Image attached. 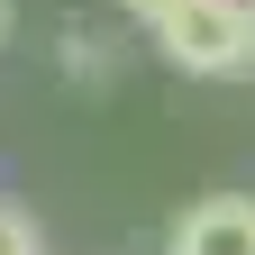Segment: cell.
Returning a JSON list of instances; mask_svg holds the SVG:
<instances>
[{
	"instance_id": "cell-5",
	"label": "cell",
	"mask_w": 255,
	"mask_h": 255,
	"mask_svg": "<svg viewBox=\"0 0 255 255\" xmlns=\"http://www.w3.org/2000/svg\"><path fill=\"white\" fill-rule=\"evenodd\" d=\"M0 46H9V0H0Z\"/></svg>"
},
{
	"instance_id": "cell-1",
	"label": "cell",
	"mask_w": 255,
	"mask_h": 255,
	"mask_svg": "<svg viewBox=\"0 0 255 255\" xmlns=\"http://www.w3.org/2000/svg\"><path fill=\"white\" fill-rule=\"evenodd\" d=\"M155 46H164L182 73H246L255 64V9L246 0H182V9L155 27Z\"/></svg>"
},
{
	"instance_id": "cell-4",
	"label": "cell",
	"mask_w": 255,
	"mask_h": 255,
	"mask_svg": "<svg viewBox=\"0 0 255 255\" xmlns=\"http://www.w3.org/2000/svg\"><path fill=\"white\" fill-rule=\"evenodd\" d=\"M128 9H137V18H146V27H164V18H173V9H182V0H128Z\"/></svg>"
},
{
	"instance_id": "cell-3",
	"label": "cell",
	"mask_w": 255,
	"mask_h": 255,
	"mask_svg": "<svg viewBox=\"0 0 255 255\" xmlns=\"http://www.w3.org/2000/svg\"><path fill=\"white\" fill-rule=\"evenodd\" d=\"M0 255H37V219L0 201Z\"/></svg>"
},
{
	"instance_id": "cell-2",
	"label": "cell",
	"mask_w": 255,
	"mask_h": 255,
	"mask_svg": "<svg viewBox=\"0 0 255 255\" xmlns=\"http://www.w3.org/2000/svg\"><path fill=\"white\" fill-rule=\"evenodd\" d=\"M173 255H255V201L246 191H219V201L173 219Z\"/></svg>"
}]
</instances>
